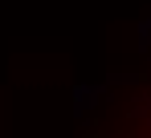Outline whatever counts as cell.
<instances>
[{
    "label": "cell",
    "instance_id": "1",
    "mask_svg": "<svg viewBox=\"0 0 151 138\" xmlns=\"http://www.w3.org/2000/svg\"><path fill=\"white\" fill-rule=\"evenodd\" d=\"M143 138H151V118H147V134H143Z\"/></svg>",
    "mask_w": 151,
    "mask_h": 138
}]
</instances>
